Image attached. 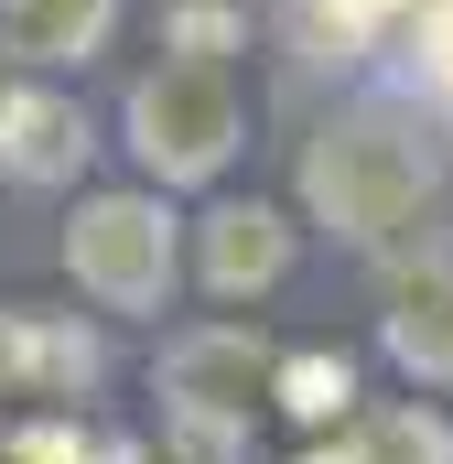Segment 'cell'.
<instances>
[{
	"instance_id": "obj_1",
	"label": "cell",
	"mask_w": 453,
	"mask_h": 464,
	"mask_svg": "<svg viewBox=\"0 0 453 464\" xmlns=\"http://www.w3.org/2000/svg\"><path fill=\"white\" fill-rule=\"evenodd\" d=\"M303 217L335 237V248H400V237L432 217V151L400 140L389 119H324L303 140Z\"/></svg>"
},
{
	"instance_id": "obj_2",
	"label": "cell",
	"mask_w": 453,
	"mask_h": 464,
	"mask_svg": "<svg viewBox=\"0 0 453 464\" xmlns=\"http://www.w3.org/2000/svg\"><path fill=\"white\" fill-rule=\"evenodd\" d=\"M270 367L248 324H195L162 346V421H173V464H237L248 454V411L270 400Z\"/></svg>"
},
{
	"instance_id": "obj_3",
	"label": "cell",
	"mask_w": 453,
	"mask_h": 464,
	"mask_svg": "<svg viewBox=\"0 0 453 464\" xmlns=\"http://www.w3.org/2000/svg\"><path fill=\"white\" fill-rule=\"evenodd\" d=\"M65 270L87 303L109 314H162L173 281H184V227L162 206V184H130V195H87L65 217Z\"/></svg>"
},
{
	"instance_id": "obj_4",
	"label": "cell",
	"mask_w": 453,
	"mask_h": 464,
	"mask_svg": "<svg viewBox=\"0 0 453 464\" xmlns=\"http://www.w3.org/2000/svg\"><path fill=\"white\" fill-rule=\"evenodd\" d=\"M130 162L173 195V184H217L237 162V87L226 65H195V54H162L140 87H130Z\"/></svg>"
},
{
	"instance_id": "obj_5",
	"label": "cell",
	"mask_w": 453,
	"mask_h": 464,
	"mask_svg": "<svg viewBox=\"0 0 453 464\" xmlns=\"http://www.w3.org/2000/svg\"><path fill=\"white\" fill-rule=\"evenodd\" d=\"M109 378V346H98V324H76V314H33V303H0V400H87Z\"/></svg>"
},
{
	"instance_id": "obj_6",
	"label": "cell",
	"mask_w": 453,
	"mask_h": 464,
	"mask_svg": "<svg viewBox=\"0 0 453 464\" xmlns=\"http://www.w3.org/2000/svg\"><path fill=\"white\" fill-rule=\"evenodd\" d=\"M281 270H292V217H281V206H259V195H226L217 217L195 227V281H206L217 303L281 292Z\"/></svg>"
},
{
	"instance_id": "obj_7",
	"label": "cell",
	"mask_w": 453,
	"mask_h": 464,
	"mask_svg": "<svg viewBox=\"0 0 453 464\" xmlns=\"http://www.w3.org/2000/svg\"><path fill=\"white\" fill-rule=\"evenodd\" d=\"M0 173L22 195H54L87 173V109L65 87H0Z\"/></svg>"
},
{
	"instance_id": "obj_8",
	"label": "cell",
	"mask_w": 453,
	"mask_h": 464,
	"mask_svg": "<svg viewBox=\"0 0 453 464\" xmlns=\"http://www.w3.org/2000/svg\"><path fill=\"white\" fill-rule=\"evenodd\" d=\"M378 346L400 378L421 389H453V259H421L389 281V314H378Z\"/></svg>"
},
{
	"instance_id": "obj_9",
	"label": "cell",
	"mask_w": 453,
	"mask_h": 464,
	"mask_svg": "<svg viewBox=\"0 0 453 464\" xmlns=\"http://www.w3.org/2000/svg\"><path fill=\"white\" fill-rule=\"evenodd\" d=\"M109 33H119V0H0V44L43 76L109 54Z\"/></svg>"
},
{
	"instance_id": "obj_10",
	"label": "cell",
	"mask_w": 453,
	"mask_h": 464,
	"mask_svg": "<svg viewBox=\"0 0 453 464\" xmlns=\"http://www.w3.org/2000/svg\"><path fill=\"white\" fill-rule=\"evenodd\" d=\"M270 411L303 421V432L356 421V356H345V346H292L281 367H270Z\"/></svg>"
},
{
	"instance_id": "obj_11",
	"label": "cell",
	"mask_w": 453,
	"mask_h": 464,
	"mask_svg": "<svg viewBox=\"0 0 453 464\" xmlns=\"http://www.w3.org/2000/svg\"><path fill=\"white\" fill-rule=\"evenodd\" d=\"M0 464H140L130 432H98L87 411H33L0 432Z\"/></svg>"
},
{
	"instance_id": "obj_12",
	"label": "cell",
	"mask_w": 453,
	"mask_h": 464,
	"mask_svg": "<svg viewBox=\"0 0 453 464\" xmlns=\"http://www.w3.org/2000/svg\"><path fill=\"white\" fill-rule=\"evenodd\" d=\"M389 22H410V0H292V44L313 65H356Z\"/></svg>"
},
{
	"instance_id": "obj_13",
	"label": "cell",
	"mask_w": 453,
	"mask_h": 464,
	"mask_svg": "<svg viewBox=\"0 0 453 464\" xmlns=\"http://www.w3.org/2000/svg\"><path fill=\"white\" fill-rule=\"evenodd\" d=\"M345 464H453V421H443V411H421V400L367 411V421L345 432Z\"/></svg>"
},
{
	"instance_id": "obj_14",
	"label": "cell",
	"mask_w": 453,
	"mask_h": 464,
	"mask_svg": "<svg viewBox=\"0 0 453 464\" xmlns=\"http://www.w3.org/2000/svg\"><path fill=\"white\" fill-rule=\"evenodd\" d=\"M237 33H248V22H237L226 0H184V11H162V44H173V54H195V65H217Z\"/></svg>"
},
{
	"instance_id": "obj_15",
	"label": "cell",
	"mask_w": 453,
	"mask_h": 464,
	"mask_svg": "<svg viewBox=\"0 0 453 464\" xmlns=\"http://www.w3.org/2000/svg\"><path fill=\"white\" fill-rule=\"evenodd\" d=\"M410 65L432 98H453V0H410Z\"/></svg>"
},
{
	"instance_id": "obj_16",
	"label": "cell",
	"mask_w": 453,
	"mask_h": 464,
	"mask_svg": "<svg viewBox=\"0 0 453 464\" xmlns=\"http://www.w3.org/2000/svg\"><path fill=\"white\" fill-rule=\"evenodd\" d=\"M292 464H345V443H335V454H324V443H313V454H292Z\"/></svg>"
}]
</instances>
